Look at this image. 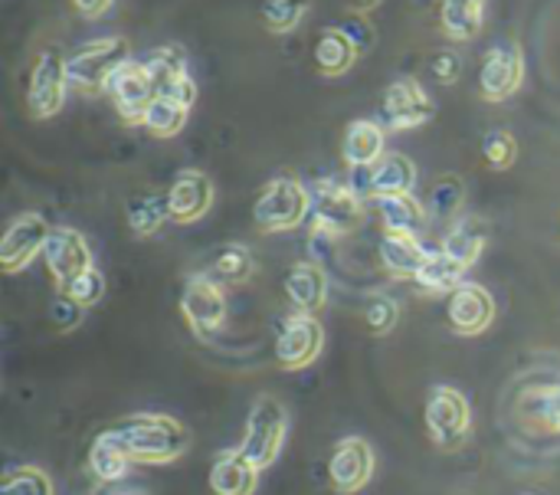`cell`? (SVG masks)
I'll use <instances>...</instances> for the list:
<instances>
[{"mask_svg":"<svg viewBox=\"0 0 560 495\" xmlns=\"http://www.w3.org/2000/svg\"><path fill=\"white\" fill-rule=\"evenodd\" d=\"M105 434H112L125 447L131 463H144V467H164L180 460L190 440L187 430L164 414H131L112 424Z\"/></svg>","mask_w":560,"mask_h":495,"instance_id":"cell-1","label":"cell"},{"mask_svg":"<svg viewBox=\"0 0 560 495\" xmlns=\"http://www.w3.org/2000/svg\"><path fill=\"white\" fill-rule=\"evenodd\" d=\"M131 59V46L125 36H102L92 39L85 46H79L69 59V89L82 92V95H102L108 92L112 79L118 76V69Z\"/></svg>","mask_w":560,"mask_h":495,"instance_id":"cell-2","label":"cell"},{"mask_svg":"<svg viewBox=\"0 0 560 495\" xmlns=\"http://www.w3.org/2000/svg\"><path fill=\"white\" fill-rule=\"evenodd\" d=\"M285 434H289V414H285V407H282L276 398L262 394V398L253 404L249 417H246L243 444H240L236 450H240L256 470H266V467L276 463V457H279L282 444H285Z\"/></svg>","mask_w":560,"mask_h":495,"instance_id":"cell-3","label":"cell"},{"mask_svg":"<svg viewBox=\"0 0 560 495\" xmlns=\"http://www.w3.org/2000/svg\"><path fill=\"white\" fill-rule=\"evenodd\" d=\"M308 210H312V191H305L302 181L272 177L256 197L253 220L266 233H282V230H295Z\"/></svg>","mask_w":560,"mask_h":495,"instance_id":"cell-4","label":"cell"},{"mask_svg":"<svg viewBox=\"0 0 560 495\" xmlns=\"http://www.w3.org/2000/svg\"><path fill=\"white\" fill-rule=\"evenodd\" d=\"M427 434L440 450H463L472 434L469 401L453 388H433L427 398Z\"/></svg>","mask_w":560,"mask_h":495,"instance_id":"cell-5","label":"cell"},{"mask_svg":"<svg viewBox=\"0 0 560 495\" xmlns=\"http://www.w3.org/2000/svg\"><path fill=\"white\" fill-rule=\"evenodd\" d=\"M312 227L331 233V237H345V233H354L364 220V204H361V194L341 181H318L315 191H312Z\"/></svg>","mask_w":560,"mask_h":495,"instance_id":"cell-6","label":"cell"},{"mask_svg":"<svg viewBox=\"0 0 560 495\" xmlns=\"http://www.w3.org/2000/svg\"><path fill=\"white\" fill-rule=\"evenodd\" d=\"M66 59L56 46L43 49L33 59L30 69V82H26V108L33 118H52L62 102H66V89H69V69Z\"/></svg>","mask_w":560,"mask_h":495,"instance_id":"cell-7","label":"cell"},{"mask_svg":"<svg viewBox=\"0 0 560 495\" xmlns=\"http://www.w3.org/2000/svg\"><path fill=\"white\" fill-rule=\"evenodd\" d=\"M436 105L417 79H397L381 95V125L387 131H407L433 122Z\"/></svg>","mask_w":560,"mask_h":495,"instance_id":"cell-8","label":"cell"},{"mask_svg":"<svg viewBox=\"0 0 560 495\" xmlns=\"http://www.w3.org/2000/svg\"><path fill=\"white\" fill-rule=\"evenodd\" d=\"M525 82V53L515 39L495 43L479 66V92L489 102L512 99Z\"/></svg>","mask_w":560,"mask_h":495,"instance_id":"cell-9","label":"cell"},{"mask_svg":"<svg viewBox=\"0 0 560 495\" xmlns=\"http://www.w3.org/2000/svg\"><path fill=\"white\" fill-rule=\"evenodd\" d=\"M325 348V329L315 315L295 312L282 322L279 338H276V361L285 371H299L308 368Z\"/></svg>","mask_w":560,"mask_h":495,"instance_id":"cell-10","label":"cell"},{"mask_svg":"<svg viewBox=\"0 0 560 495\" xmlns=\"http://www.w3.org/2000/svg\"><path fill=\"white\" fill-rule=\"evenodd\" d=\"M180 312L197 338L217 335L226 319V296H223L220 283H213L207 273L190 276L184 286V296H180Z\"/></svg>","mask_w":560,"mask_h":495,"instance_id":"cell-11","label":"cell"},{"mask_svg":"<svg viewBox=\"0 0 560 495\" xmlns=\"http://www.w3.org/2000/svg\"><path fill=\"white\" fill-rule=\"evenodd\" d=\"M108 99H112L115 112H118L125 122L141 125L144 115H148V108H151V102L158 99V85H154L151 72L144 69V62L128 59V62L118 69V76L112 79Z\"/></svg>","mask_w":560,"mask_h":495,"instance_id":"cell-12","label":"cell"},{"mask_svg":"<svg viewBox=\"0 0 560 495\" xmlns=\"http://www.w3.org/2000/svg\"><path fill=\"white\" fill-rule=\"evenodd\" d=\"M49 223L43 220V214H20L3 240H0V266L3 273H20L23 266H30V260H36L46 250L49 240Z\"/></svg>","mask_w":560,"mask_h":495,"instance_id":"cell-13","label":"cell"},{"mask_svg":"<svg viewBox=\"0 0 560 495\" xmlns=\"http://www.w3.org/2000/svg\"><path fill=\"white\" fill-rule=\"evenodd\" d=\"M374 476V450L361 437H348L335 447L328 460V480L331 490L341 495L361 493Z\"/></svg>","mask_w":560,"mask_h":495,"instance_id":"cell-14","label":"cell"},{"mask_svg":"<svg viewBox=\"0 0 560 495\" xmlns=\"http://www.w3.org/2000/svg\"><path fill=\"white\" fill-rule=\"evenodd\" d=\"M43 260H46V269L52 273V279L59 286H66L75 276H82L85 269H92V250H89L85 237L75 233L72 227H56L49 233Z\"/></svg>","mask_w":560,"mask_h":495,"instance_id":"cell-15","label":"cell"},{"mask_svg":"<svg viewBox=\"0 0 560 495\" xmlns=\"http://www.w3.org/2000/svg\"><path fill=\"white\" fill-rule=\"evenodd\" d=\"M361 181L354 191L361 194H371V197H394V194H410L413 184H417V164L400 154V151H390L384 154L377 164L364 168V171H354Z\"/></svg>","mask_w":560,"mask_h":495,"instance_id":"cell-16","label":"cell"},{"mask_svg":"<svg viewBox=\"0 0 560 495\" xmlns=\"http://www.w3.org/2000/svg\"><path fill=\"white\" fill-rule=\"evenodd\" d=\"M213 204V184L203 171H180L167 191V210H171V220L177 223H194L200 220Z\"/></svg>","mask_w":560,"mask_h":495,"instance_id":"cell-17","label":"cell"},{"mask_svg":"<svg viewBox=\"0 0 560 495\" xmlns=\"http://www.w3.org/2000/svg\"><path fill=\"white\" fill-rule=\"evenodd\" d=\"M446 315H450V325L459 335H482L492 325V319H495V302H492V296L482 286L463 283L450 296Z\"/></svg>","mask_w":560,"mask_h":495,"instance_id":"cell-18","label":"cell"},{"mask_svg":"<svg viewBox=\"0 0 560 495\" xmlns=\"http://www.w3.org/2000/svg\"><path fill=\"white\" fill-rule=\"evenodd\" d=\"M430 250L417 240V233H384L381 240V263L394 279H413L427 266Z\"/></svg>","mask_w":560,"mask_h":495,"instance_id":"cell-19","label":"cell"},{"mask_svg":"<svg viewBox=\"0 0 560 495\" xmlns=\"http://www.w3.org/2000/svg\"><path fill=\"white\" fill-rule=\"evenodd\" d=\"M384 131H387V128L377 125V122H371V118L351 122L348 131H345V141H341L345 161H348L354 171H364V168L377 164V161L387 154V151H384V145H387V135H384Z\"/></svg>","mask_w":560,"mask_h":495,"instance_id":"cell-20","label":"cell"},{"mask_svg":"<svg viewBox=\"0 0 560 495\" xmlns=\"http://www.w3.org/2000/svg\"><path fill=\"white\" fill-rule=\"evenodd\" d=\"M285 296H289V302L299 312L315 315L328 302V276H325L322 263H299V266H292L289 276H285Z\"/></svg>","mask_w":560,"mask_h":495,"instance_id":"cell-21","label":"cell"},{"mask_svg":"<svg viewBox=\"0 0 560 495\" xmlns=\"http://www.w3.org/2000/svg\"><path fill=\"white\" fill-rule=\"evenodd\" d=\"M256 483H259V470L240 450H226L213 460V470H210L213 495H253Z\"/></svg>","mask_w":560,"mask_h":495,"instance_id":"cell-22","label":"cell"},{"mask_svg":"<svg viewBox=\"0 0 560 495\" xmlns=\"http://www.w3.org/2000/svg\"><path fill=\"white\" fill-rule=\"evenodd\" d=\"M486 243H489V227L479 217H463V220H456L450 227V233L443 237V246L440 250L450 253L453 260H459L469 269L472 263H479Z\"/></svg>","mask_w":560,"mask_h":495,"instance_id":"cell-23","label":"cell"},{"mask_svg":"<svg viewBox=\"0 0 560 495\" xmlns=\"http://www.w3.org/2000/svg\"><path fill=\"white\" fill-rule=\"evenodd\" d=\"M486 20V0H440L443 33L456 43H469L479 36Z\"/></svg>","mask_w":560,"mask_h":495,"instance_id":"cell-24","label":"cell"},{"mask_svg":"<svg viewBox=\"0 0 560 495\" xmlns=\"http://www.w3.org/2000/svg\"><path fill=\"white\" fill-rule=\"evenodd\" d=\"M358 46L354 39L341 30V26H325L318 43H315V62L325 76H341L354 66L358 59Z\"/></svg>","mask_w":560,"mask_h":495,"instance_id":"cell-25","label":"cell"},{"mask_svg":"<svg viewBox=\"0 0 560 495\" xmlns=\"http://www.w3.org/2000/svg\"><path fill=\"white\" fill-rule=\"evenodd\" d=\"M89 470L98 483H118L128 476L131 470V457L125 453V447L112 437V434H102L95 437V444L89 447Z\"/></svg>","mask_w":560,"mask_h":495,"instance_id":"cell-26","label":"cell"},{"mask_svg":"<svg viewBox=\"0 0 560 495\" xmlns=\"http://www.w3.org/2000/svg\"><path fill=\"white\" fill-rule=\"evenodd\" d=\"M377 214H381L387 233H420V227L427 220L423 204L410 194L377 197Z\"/></svg>","mask_w":560,"mask_h":495,"instance_id":"cell-27","label":"cell"},{"mask_svg":"<svg viewBox=\"0 0 560 495\" xmlns=\"http://www.w3.org/2000/svg\"><path fill=\"white\" fill-rule=\"evenodd\" d=\"M463 276H466V266L459 260H453L450 253L436 250V253H430L427 266L420 269L417 286L423 292H450L453 296L463 286Z\"/></svg>","mask_w":560,"mask_h":495,"instance_id":"cell-28","label":"cell"},{"mask_svg":"<svg viewBox=\"0 0 560 495\" xmlns=\"http://www.w3.org/2000/svg\"><path fill=\"white\" fill-rule=\"evenodd\" d=\"M187 115H190L187 105H180L177 99L158 92V99L151 102V108H148V115H144L141 125H144L154 138H174V135H180V128L187 125Z\"/></svg>","mask_w":560,"mask_h":495,"instance_id":"cell-29","label":"cell"},{"mask_svg":"<svg viewBox=\"0 0 560 495\" xmlns=\"http://www.w3.org/2000/svg\"><path fill=\"white\" fill-rule=\"evenodd\" d=\"M171 217L167 194H138L128 200V227L135 237H151Z\"/></svg>","mask_w":560,"mask_h":495,"instance_id":"cell-30","label":"cell"},{"mask_svg":"<svg viewBox=\"0 0 560 495\" xmlns=\"http://www.w3.org/2000/svg\"><path fill=\"white\" fill-rule=\"evenodd\" d=\"M253 269H256L253 253H249L246 246H240V243H230V246H223V250L213 256L207 276H210L213 283H223V286H240V283H246V279L253 276Z\"/></svg>","mask_w":560,"mask_h":495,"instance_id":"cell-31","label":"cell"},{"mask_svg":"<svg viewBox=\"0 0 560 495\" xmlns=\"http://www.w3.org/2000/svg\"><path fill=\"white\" fill-rule=\"evenodd\" d=\"M141 62H144V69L151 72V79H154L158 92H167L171 85H177L180 79H187V76H190V69H187V59H184L180 46H158V49H151V56H148V59H141Z\"/></svg>","mask_w":560,"mask_h":495,"instance_id":"cell-32","label":"cell"},{"mask_svg":"<svg viewBox=\"0 0 560 495\" xmlns=\"http://www.w3.org/2000/svg\"><path fill=\"white\" fill-rule=\"evenodd\" d=\"M525 414L548 434H560V384L535 388L525 394Z\"/></svg>","mask_w":560,"mask_h":495,"instance_id":"cell-33","label":"cell"},{"mask_svg":"<svg viewBox=\"0 0 560 495\" xmlns=\"http://www.w3.org/2000/svg\"><path fill=\"white\" fill-rule=\"evenodd\" d=\"M463 200H466V184L459 181V174H440V177L430 184L427 207H430L436 217H453V214H459Z\"/></svg>","mask_w":560,"mask_h":495,"instance_id":"cell-34","label":"cell"},{"mask_svg":"<svg viewBox=\"0 0 560 495\" xmlns=\"http://www.w3.org/2000/svg\"><path fill=\"white\" fill-rule=\"evenodd\" d=\"M312 0H262V26L269 33H292L305 13H308Z\"/></svg>","mask_w":560,"mask_h":495,"instance_id":"cell-35","label":"cell"},{"mask_svg":"<svg viewBox=\"0 0 560 495\" xmlns=\"http://www.w3.org/2000/svg\"><path fill=\"white\" fill-rule=\"evenodd\" d=\"M0 495H52V483L36 467H16V470H7Z\"/></svg>","mask_w":560,"mask_h":495,"instance_id":"cell-36","label":"cell"},{"mask_svg":"<svg viewBox=\"0 0 560 495\" xmlns=\"http://www.w3.org/2000/svg\"><path fill=\"white\" fill-rule=\"evenodd\" d=\"M482 154H486V164H489V168L505 171V168H512L515 158H518V141H515L512 131L492 128V131H486V138H482Z\"/></svg>","mask_w":560,"mask_h":495,"instance_id":"cell-37","label":"cell"},{"mask_svg":"<svg viewBox=\"0 0 560 495\" xmlns=\"http://www.w3.org/2000/svg\"><path fill=\"white\" fill-rule=\"evenodd\" d=\"M59 292L69 296L72 302H79L82 309H89V306H95V302L105 296V276L92 266V269H85L82 276H75V279H69L66 286H59Z\"/></svg>","mask_w":560,"mask_h":495,"instance_id":"cell-38","label":"cell"},{"mask_svg":"<svg viewBox=\"0 0 560 495\" xmlns=\"http://www.w3.org/2000/svg\"><path fill=\"white\" fill-rule=\"evenodd\" d=\"M397 319H400V306L390 299V296H371L368 299V306H364V322H368V329L374 332V335H387L394 325H397Z\"/></svg>","mask_w":560,"mask_h":495,"instance_id":"cell-39","label":"cell"},{"mask_svg":"<svg viewBox=\"0 0 560 495\" xmlns=\"http://www.w3.org/2000/svg\"><path fill=\"white\" fill-rule=\"evenodd\" d=\"M430 76L436 79V82H443V85H453L456 79H459V72H463V59H459V53L456 49H436L433 56H430Z\"/></svg>","mask_w":560,"mask_h":495,"instance_id":"cell-40","label":"cell"},{"mask_svg":"<svg viewBox=\"0 0 560 495\" xmlns=\"http://www.w3.org/2000/svg\"><path fill=\"white\" fill-rule=\"evenodd\" d=\"M49 319H52V325H56L59 332H69V329H75V325L82 322V306L59 292V299L49 306Z\"/></svg>","mask_w":560,"mask_h":495,"instance_id":"cell-41","label":"cell"},{"mask_svg":"<svg viewBox=\"0 0 560 495\" xmlns=\"http://www.w3.org/2000/svg\"><path fill=\"white\" fill-rule=\"evenodd\" d=\"M341 30L354 39V46H358V49H368V46L374 43V33H371V26H368L361 16H348V20L341 23Z\"/></svg>","mask_w":560,"mask_h":495,"instance_id":"cell-42","label":"cell"},{"mask_svg":"<svg viewBox=\"0 0 560 495\" xmlns=\"http://www.w3.org/2000/svg\"><path fill=\"white\" fill-rule=\"evenodd\" d=\"M112 3H115V0H72V7H75L82 16H89V20H95V16H102V13H108V10H112Z\"/></svg>","mask_w":560,"mask_h":495,"instance_id":"cell-43","label":"cell"},{"mask_svg":"<svg viewBox=\"0 0 560 495\" xmlns=\"http://www.w3.org/2000/svg\"><path fill=\"white\" fill-rule=\"evenodd\" d=\"M351 3H354L358 10H374V7H377L381 0H351Z\"/></svg>","mask_w":560,"mask_h":495,"instance_id":"cell-44","label":"cell"},{"mask_svg":"<svg viewBox=\"0 0 560 495\" xmlns=\"http://www.w3.org/2000/svg\"><path fill=\"white\" fill-rule=\"evenodd\" d=\"M115 495H144V493H115Z\"/></svg>","mask_w":560,"mask_h":495,"instance_id":"cell-45","label":"cell"}]
</instances>
